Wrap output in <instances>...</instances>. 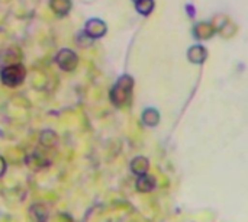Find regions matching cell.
Returning a JSON list of instances; mask_svg holds the SVG:
<instances>
[{
  "label": "cell",
  "instance_id": "cell-1",
  "mask_svg": "<svg viewBox=\"0 0 248 222\" xmlns=\"http://www.w3.org/2000/svg\"><path fill=\"white\" fill-rule=\"evenodd\" d=\"M132 87H134V80L131 76H122L116 84L112 87L110 90V100L115 106L121 108L124 105H126L131 99V93H132Z\"/></svg>",
  "mask_w": 248,
  "mask_h": 222
},
{
  "label": "cell",
  "instance_id": "cell-2",
  "mask_svg": "<svg viewBox=\"0 0 248 222\" xmlns=\"http://www.w3.org/2000/svg\"><path fill=\"white\" fill-rule=\"evenodd\" d=\"M25 76H26V70L22 64L7 65L0 70V79L3 84H6L7 87H16L22 84L25 80Z\"/></svg>",
  "mask_w": 248,
  "mask_h": 222
},
{
  "label": "cell",
  "instance_id": "cell-3",
  "mask_svg": "<svg viewBox=\"0 0 248 222\" xmlns=\"http://www.w3.org/2000/svg\"><path fill=\"white\" fill-rule=\"evenodd\" d=\"M57 64L64 71H73L77 67V64H78V58H77L74 51H71L68 48H64V49L58 51Z\"/></svg>",
  "mask_w": 248,
  "mask_h": 222
},
{
  "label": "cell",
  "instance_id": "cell-4",
  "mask_svg": "<svg viewBox=\"0 0 248 222\" xmlns=\"http://www.w3.org/2000/svg\"><path fill=\"white\" fill-rule=\"evenodd\" d=\"M106 29H108L106 25L100 19H90L84 26V33L89 38L96 39V38H102L106 33Z\"/></svg>",
  "mask_w": 248,
  "mask_h": 222
},
{
  "label": "cell",
  "instance_id": "cell-5",
  "mask_svg": "<svg viewBox=\"0 0 248 222\" xmlns=\"http://www.w3.org/2000/svg\"><path fill=\"white\" fill-rule=\"evenodd\" d=\"M29 215L35 222H48L49 211L44 204H33L29 209Z\"/></svg>",
  "mask_w": 248,
  "mask_h": 222
},
{
  "label": "cell",
  "instance_id": "cell-6",
  "mask_svg": "<svg viewBox=\"0 0 248 222\" xmlns=\"http://www.w3.org/2000/svg\"><path fill=\"white\" fill-rule=\"evenodd\" d=\"M19 60H20V52H19V49H16V48L4 49V51L0 54V65H1V67L19 64Z\"/></svg>",
  "mask_w": 248,
  "mask_h": 222
},
{
  "label": "cell",
  "instance_id": "cell-7",
  "mask_svg": "<svg viewBox=\"0 0 248 222\" xmlns=\"http://www.w3.org/2000/svg\"><path fill=\"white\" fill-rule=\"evenodd\" d=\"M49 163L46 161V159L44 156H41L39 153H32L31 156L26 157V166L33 170V172H39L42 169H45Z\"/></svg>",
  "mask_w": 248,
  "mask_h": 222
},
{
  "label": "cell",
  "instance_id": "cell-8",
  "mask_svg": "<svg viewBox=\"0 0 248 222\" xmlns=\"http://www.w3.org/2000/svg\"><path fill=\"white\" fill-rule=\"evenodd\" d=\"M39 144L44 148H54L58 144V135L52 129H44L39 134Z\"/></svg>",
  "mask_w": 248,
  "mask_h": 222
},
{
  "label": "cell",
  "instance_id": "cell-9",
  "mask_svg": "<svg viewBox=\"0 0 248 222\" xmlns=\"http://www.w3.org/2000/svg\"><path fill=\"white\" fill-rule=\"evenodd\" d=\"M148 169H150V163H148V160H147L145 157H135V159L131 161V170H132V173L137 174L138 177L147 174Z\"/></svg>",
  "mask_w": 248,
  "mask_h": 222
},
{
  "label": "cell",
  "instance_id": "cell-10",
  "mask_svg": "<svg viewBox=\"0 0 248 222\" xmlns=\"http://www.w3.org/2000/svg\"><path fill=\"white\" fill-rule=\"evenodd\" d=\"M155 188V179L153 176H148V174H144V176H140L138 180H137V190L141 192V193H148L151 192L153 189Z\"/></svg>",
  "mask_w": 248,
  "mask_h": 222
},
{
  "label": "cell",
  "instance_id": "cell-11",
  "mask_svg": "<svg viewBox=\"0 0 248 222\" xmlns=\"http://www.w3.org/2000/svg\"><path fill=\"white\" fill-rule=\"evenodd\" d=\"M49 6L58 16H65L71 9V1L70 0H51Z\"/></svg>",
  "mask_w": 248,
  "mask_h": 222
},
{
  "label": "cell",
  "instance_id": "cell-12",
  "mask_svg": "<svg viewBox=\"0 0 248 222\" xmlns=\"http://www.w3.org/2000/svg\"><path fill=\"white\" fill-rule=\"evenodd\" d=\"M214 32V28L211 23L208 22H201L195 26V36L199 38V39H206L212 35Z\"/></svg>",
  "mask_w": 248,
  "mask_h": 222
},
{
  "label": "cell",
  "instance_id": "cell-13",
  "mask_svg": "<svg viewBox=\"0 0 248 222\" xmlns=\"http://www.w3.org/2000/svg\"><path fill=\"white\" fill-rule=\"evenodd\" d=\"M206 58V49L202 45H195L189 49V60L193 63H202Z\"/></svg>",
  "mask_w": 248,
  "mask_h": 222
},
{
  "label": "cell",
  "instance_id": "cell-14",
  "mask_svg": "<svg viewBox=\"0 0 248 222\" xmlns=\"http://www.w3.org/2000/svg\"><path fill=\"white\" fill-rule=\"evenodd\" d=\"M160 121L158 112L155 109H145L142 113V122L148 127H155Z\"/></svg>",
  "mask_w": 248,
  "mask_h": 222
},
{
  "label": "cell",
  "instance_id": "cell-15",
  "mask_svg": "<svg viewBox=\"0 0 248 222\" xmlns=\"http://www.w3.org/2000/svg\"><path fill=\"white\" fill-rule=\"evenodd\" d=\"M137 10L142 15H150L154 9V1L153 0H137L135 1Z\"/></svg>",
  "mask_w": 248,
  "mask_h": 222
},
{
  "label": "cell",
  "instance_id": "cell-16",
  "mask_svg": "<svg viewBox=\"0 0 248 222\" xmlns=\"http://www.w3.org/2000/svg\"><path fill=\"white\" fill-rule=\"evenodd\" d=\"M4 172H6V161L3 157H0V177L4 174Z\"/></svg>",
  "mask_w": 248,
  "mask_h": 222
},
{
  "label": "cell",
  "instance_id": "cell-17",
  "mask_svg": "<svg viewBox=\"0 0 248 222\" xmlns=\"http://www.w3.org/2000/svg\"><path fill=\"white\" fill-rule=\"evenodd\" d=\"M135 1H137V0H135Z\"/></svg>",
  "mask_w": 248,
  "mask_h": 222
}]
</instances>
